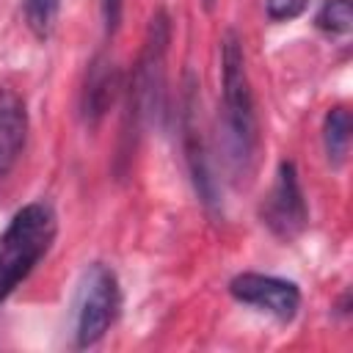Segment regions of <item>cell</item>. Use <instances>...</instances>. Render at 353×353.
I'll use <instances>...</instances> for the list:
<instances>
[{
    "mask_svg": "<svg viewBox=\"0 0 353 353\" xmlns=\"http://www.w3.org/2000/svg\"><path fill=\"white\" fill-rule=\"evenodd\" d=\"M323 143H325V154L331 165H342L347 157V146H350V113L347 108L336 105L325 113L323 121Z\"/></svg>",
    "mask_w": 353,
    "mask_h": 353,
    "instance_id": "obj_10",
    "label": "cell"
},
{
    "mask_svg": "<svg viewBox=\"0 0 353 353\" xmlns=\"http://www.w3.org/2000/svg\"><path fill=\"white\" fill-rule=\"evenodd\" d=\"M314 25L325 33H347L353 25L350 0H323L320 11L314 14Z\"/></svg>",
    "mask_w": 353,
    "mask_h": 353,
    "instance_id": "obj_11",
    "label": "cell"
},
{
    "mask_svg": "<svg viewBox=\"0 0 353 353\" xmlns=\"http://www.w3.org/2000/svg\"><path fill=\"white\" fill-rule=\"evenodd\" d=\"M309 0H265V11L273 22H287L303 14Z\"/></svg>",
    "mask_w": 353,
    "mask_h": 353,
    "instance_id": "obj_13",
    "label": "cell"
},
{
    "mask_svg": "<svg viewBox=\"0 0 353 353\" xmlns=\"http://www.w3.org/2000/svg\"><path fill=\"white\" fill-rule=\"evenodd\" d=\"M229 292L234 301L256 306L281 323H290L301 306V290L295 281L265 273H237L229 281Z\"/></svg>",
    "mask_w": 353,
    "mask_h": 353,
    "instance_id": "obj_6",
    "label": "cell"
},
{
    "mask_svg": "<svg viewBox=\"0 0 353 353\" xmlns=\"http://www.w3.org/2000/svg\"><path fill=\"white\" fill-rule=\"evenodd\" d=\"M58 8H61V0H25L28 28L39 39H47L52 25H55V19H58Z\"/></svg>",
    "mask_w": 353,
    "mask_h": 353,
    "instance_id": "obj_12",
    "label": "cell"
},
{
    "mask_svg": "<svg viewBox=\"0 0 353 353\" xmlns=\"http://www.w3.org/2000/svg\"><path fill=\"white\" fill-rule=\"evenodd\" d=\"M119 306H121V290L116 273L102 262H91L83 270L74 295V345L77 347L97 345L113 325Z\"/></svg>",
    "mask_w": 353,
    "mask_h": 353,
    "instance_id": "obj_4",
    "label": "cell"
},
{
    "mask_svg": "<svg viewBox=\"0 0 353 353\" xmlns=\"http://www.w3.org/2000/svg\"><path fill=\"white\" fill-rule=\"evenodd\" d=\"M119 91H121V77H119L116 63L105 55L94 58V63L88 69V77H85V88H83V105H80L83 119L88 124H97L110 110Z\"/></svg>",
    "mask_w": 353,
    "mask_h": 353,
    "instance_id": "obj_9",
    "label": "cell"
},
{
    "mask_svg": "<svg viewBox=\"0 0 353 353\" xmlns=\"http://www.w3.org/2000/svg\"><path fill=\"white\" fill-rule=\"evenodd\" d=\"M28 141V108L14 88H0V176H6Z\"/></svg>",
    "mask_w": 353,
    "mask_h": 353,
    "instance_id": "obj_8",
    "label": "cell"
},
{
    "mask_svg": "<svg viewBox=\"0 0 353 353\" xmlns=\"http://www.w3.org/2000/svg\"><path fill=\"white\" fill-rule=\"evenodd\" d=\"M259 212H262V223L281 240H292L295 234L303 232V226L309 221V210H306L303 190L298 185L295 163H290V160L279 163L276 182H273Z\"/></svg>",
    "mask_w": 353,
    "mask_h": 353,
    "instance_id": "obj_5",
    "label": "cell"
},
{
    "mask_svg": "<svg viewBox=\"0 0 353 353\" xmlns=\"http://www.w3.org/2000/svg\"><path fill=\"white\" fill-rule=\"evenodd\" d=\"M55 232L58 221L47 201H30L11 218L0 237V303L50 251Z\"/></svg>",
    "mask_w": 353,
    "mask_h": 353,
    "instance_id": "obj_2",
    "label": "cell"
},
{
    "mask_svg": "<svg viewBox=\"0 0 353 353\" xmlns=\"http://www.w3.org/2000/svg\"><path fill=\"white\" fill-rule=\"evenodd\" d=\"M171 41V19L165 8H157L146 25L143 50L130 80V116L132 121H154L163 110L165 91V52Z\"/></svg>",
    "mask_w": 353,
    "mask_h": 353,
    "instance_id": "obj_3",
    "label": "cell"
},
{
    "mask_svg": "<svg viewBox=\"0 0 353 353\" xmlns=\"http://www.w3.org/2000/svg\"><path fill=\"white\" fill-rule=\"evenodd\" d=\"M204 6H207V11H210V8L215 6V0H204Z\"/></svg>",
    "mask_w": 353,
    "mask_h": 353,
    "instance_id": "obj_15",
    "label": "cell"
},
{
    "mask_svg": "<svg viewBox=\"0 0 353 353\" xmlns=\"http://www.w3.org/2000/svg\"><path fill=\"white\" fill-rule=\"evenodd\" d=\"M182 146H185V160L190 168V179L196 185L199 199L207 207H218V182L215 174L210 168V154H207V143L201 135V124H199V102H196V85L188 77L185 85V110H182Z\"/></svg>",
    "mask_w": 353,
    "mask_h": 353,
    "instance_id": "obj_7",
    "label": "cell"
},
{
    "mask_svg": "<svg viewBox=\"0 0 353 353\" xmlns=\"http://www.w3.org/2000/svg\"><path fill=\"white\" fill-rule=\"evenodd\" d=\"M221 146L232 174L245 179L256 160L259 124L254 110V94L245 72L243 44L234 30H226L221 39Z\"/></svg>",
    "mask_w": 353,
    "mask_h": 353,
    "instance_id": "obj_1",
    "label": "cell"
},
{
    "mask_svg": "<svg viewBox=\"0 0 353 353\" xmlns=\"http://www.w3.org/2000/svg\"><path fill=\"white\" fill-rule=\"evenodd\" d=\"M121 6H124V0H102V22H105V33L108 36H113L119 30Z\"/></svg>",
    "mask_w": 353,
    "mask_h": 353,
    "instance_id": "obj_14",
    "label": "cell"
}]
</instances>
